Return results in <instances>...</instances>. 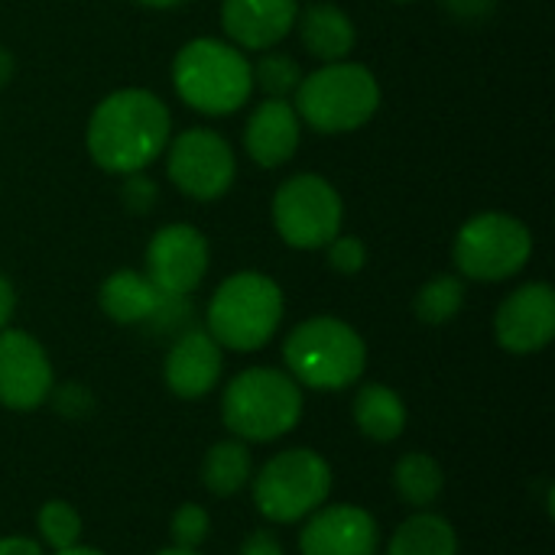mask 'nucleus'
I'll use <instances>...</instances> for the list:
<instances>
[{
  "label": "nucleus",
  "mask_w": 555,
  "mask_h": 555,
  "mask_svg": "<svg viewBox=\"0 0 555 555\" xmlns=\"http://www.w3.org/2000/svg\"><path fill=\"white\" fill-rule=\"evenodd\" d=\"M387 555H459V533L446 517L416 511L393 530Z\"/></svg>",
  "instance_id": "nucleus-21"
},
{
  "label": "nucleus",
  "mask_w": 555,
  "mask_h": 555,
  "mask_svg": "<svg viewBox=\"0 0 555 555\" xmlns=\"http://www.w3.org/2000/svg\"><path fill=\"white\" fill-rule=\"evenodd\" d=\"M166 172L182 195L195 202H215L231 189L237 163L224 137L205 127H192L172 140Z\"/></svg>",
  "instance_id": "nucleus-10"
},
{
  "label": "nucleus",
  "mask_w": 555,
  "mask_h": 555,
  "mask_svg": "<svg viewBox=\"0 0 555 555\" xmlns=\"http://www.w3.org/2000/svg\"><path fill=\"white\" fill-rule=\"evenodd\" d=\"M137 3H143V7H156V10H166V7H179V3H185V0H137Z\"/></svg>",
  "instance_id": "nucleus-36"
},
{
  "label": "nucleus",
  "mask_w": 555,
  "mask_h": 555,
  "mask_svg": "<svg viewBox=\"0 0 555 555\" xmlns=\"http://www.w3.org/2000/svg\"><path fill=\"white\" fill-rule=\"evenodd\" d=\"M156 555H198V550H179V546H169V550H159Z\"/></svg>",
  "instance_id": "nucleus-37"
},
{
  "label": "nucleus",
  "mask_w": 555,
  "mask_h": 555,
  "mask_svg": "<svg viewBox=\"0 0 555 555\" xmlns=\"http://www.w3.org/2000/svg\"><path fill=\"white\" fill-rule=\"evenodd\" d=\"M283 322V289L254 270L228 276L205 312L208 335L228 351H260Z\"/></svg>",
  "instance_id": "nucleus-5"
},
{
  "label": "nucleus",
  "mask_w": 555,
  "mask_h": 555,
  "mask_svg": "<svg viewBox=\"0 0 555 555\" xmlns=\"http://www.w3.org/2000/svg\"><path fill=\"white\" fill-rule=\"evenodd\" d=\"M341 195L322 176L299 172L273 195L276 234L296 250H319L341 234Z\"/></svg>",
  "instance_id": "nucleus-9"
},
{
  "label": "nucleus",
  "mask_w": 555,
  "mask_h": 555,
  "mask_svg": "<svg viewBox=\"0 0 555 555\" xmlns=\"http://www.w3.org/2000/svg\"><path fill=\"white\" fill-rule=\"evenodd\" d=\"M10 75H13V55L0 46V85H7Z\"/></svg>",
  "instance_id": "nucleus-34"
},
{
  "label": "nucleus",
  "mask_w": 555,
  "mask_h": 555,
  "mask_svg": "<svg viewBox=\"0 0 555 555\" xmlns=\"http://www.w3.org/2000/svg\"><path fill=\"white\" fill-rule=\"evenodd\" d=\"M52 364L46 348L20 328H0V406L29 413L52 393Z\"/></svg>",
  "instance_id": "nucleus-12"
},
{
  "label": "nucleus",
  "mask_w": 555,
  "mask_h": 555,
  "mask_svg": "<svg viewBox=\"0 0 555 555\" xmlns=\"http://www.w3.org/2000/svg\"><path fill=\"white\" fill-rule=\"evenodd\" d=\"M299 36L309 55L322 59V62H341L348 59V52L354 49V23L345 10H338L335 3H312L302 16H299Z\"/></svg>",
  "instance_id": "nucleus-19"
},
{
  "label": "nucleus",
  "mask_w": 555,
  "mask_h": 555,
  "mask_svg": "<svg viewBox=\"0 0 555 555\" xmlns=\"http://www.w3.org/2000/svg\"><path fill=\"white\" fill-rule=\"evenodd\" d=\"M530 254H533L530 228L520 218L501 211H488L465 221L452 247L455 267L468 280H481V283H501L517 276L530 263Z\"/></svg>",
  "instance_id": "nucleus-8"
},
{
  "label": "nucleus",
  "mask_w": 555,
  "mask_h": 555,
  "mask_svg": "<svg viewBox=\"0 0 555 555\" xmlns=\"http://www.w3.org/2000/svg\"><path fill=\"white\" fill-rule=\"evenodd\" d=\"M254 504L270 524H299L332 494V465L312 449H286L250 478Z\"/></svg>",
  "instance_id": "nucleus-7"
},
{
  "label": "nucleus",
  "mask_w": 555,
  "mask_h": 555,
  "mask_svg": "<svg viewBox=\"0 0 555 555\" xmlns=\"http://www.w3.org/2000/svg\"><path fill=\"white\" fill-rule=\"evenodd\" d=\"M286 374L309 390H345L367 367L364 338L335 315L299 322L283 345Z\"/></svg>",
  "instance_id": "nucleus-3"
},
{
  "label": "nucleus",
  "mask_w": 555,
  "mask_h": 555,
  "mask_svg": "<svg viewBox=\"0 0 555 555\" xmlns=\"http://www.w3.org/2000/svg\"><path fill=\"white\" fill-rule=\"evenodd\" d=\"M237 555H286V553H283L280 540H276L270 530H254V533L241 543Z\"/></svg>",
  "instance_id": "nucleus-30"
},
{
  "label": "nucleus",
  "mask_w": 555,
  "mask_h": 555,
  "mask_svg": "<svg viewBox=\"0 0 555 555\" xmlns=\"http://www.w3.org/2000/svg\"><path fill=\"white\" fill-rule=\"evenodd\" d=\"M393 491L413 511H429L442 498V491H446V472H442V465L433 455L406 452L393 465Z\"/></svg>",
  "instance_id": "nucleus-23"
},
{
  "label": "nucleus",
  "mask_w": 555,
  "mask_h": 555,
  "mask_svg": "<svg viewBox=\"0 0 555 555\" xmlns=\"http://www.w3.org/2000/svg\"><path fill=\"white\" fill-rule=\"evenodd\" d=\"M163 293L146 280V273L137 270H117L101 283L98 302L101 312L117 322V325H140L150 322L156 306H159Z\"/></svg>",
  "instance_id": "nucleus-18"
},
{
  "label": "nucleus",
  "mask_w": 555,
  "mask_h": 555,
  "mask_svg": "<svg viewBox=\"0 0 555 555\" xmlns=\"http://www.w3.org/2000/svg\"><path fill=\"white\" fill-rule=\"evenodd\" d=\"M55 555H104V553H101V550H94V546H81V543H78V546L59 550V553H55Z\"/></svg>",
  "instance_id": "nucleus-35"
},
{
  "label": "nucleus",
  "mask_w": 555,
  "mask_h": 555,
  "mask_svg": "<svg viewBox=\"0 0 555 555\" xmlns=\"http://www.w3.org/2000/svg\"><path fill=\"white\" fill-rule=\"evenodd\" d=\"M296 0H224L221 26L244 49H270L296 26Z\"/></svg>",
  "instance_id": "nucleus-16"
},
{
  "label": "nucleus",
  "mask_w": 555,
  "mask_h": 555,
  "mask_svg": "<svg viewBox=\"0 0 555 555\" xmlns=\"http://www.w3.org/2000/svg\"><path fill=\"white\" fill-rule=\"evenodd\" d=\"M403 3H406V0H403Z\"/></svg>",
  "instance_id": "nucleus-38"
},
{
  "label": "nucleus",
  "mask_w": 555,
  "mask_h": 555,
  "mask_svg": "<svg viewBox=\"0 0 555 555\" xmlns=\"http://www.w3.org/2000/svg\"><path fill=\"white\" fill-rule=\"evenodd\" d=\"M302 387L276 367H247L221 393V423L241 442H276L302 420Z\"/></svg>",
  "instance_id": "nucleus-2"
},
{
  "label": "nucleus",
  "mask_w": 555,
  "mask_h": 555,
  "mask_svg": "<svg viewBox=\"0 0 555 555\" xmlns=\"http://www.w3.org/2000/svg\"><path fill=\"white\" fill-rule=\"evenodd\" d=\"M354 426L371 442H397L406 429V403L387 384H364L354 397Z\"/></svg>",
  "instance_id": "nucleus-20"
},
{
  "label": "nucleus",
  "mask_w": 555,
  "mask_h": 555,
  "mask_svg": "<svg viewBox=\"0 0 555 555\" xmlns=\"http://www.w3.org/2000/svg\"><path fill=\"white\" fill-rule=\"evenodd\" d=\"M13 309H16V293H13L10 280L0 273V328H7V325H10Z\"/></svg>",
  "instance_id": "nucleus-33"
},
{
  "label": "nucleus",
  "mask_w": 555,
  "mask_h": 555,
  "mask_svg": "<svg viewBox=\"0 0 555 555\" xmlns=\"http://www.w3.org/2000/svg\"><path fill=\"white\" fill-rule=\"evenodd\" d=\"M169 107L146 88L107 94L88 120V153L104 172L130 176L163 156L169 143Z\"/></svg>",
  "instance_id": "nucleus-1"
},
{
  "label": "nucleus",
  "mask_w": 555,
  "mask_h": 555,
  "mask_svg": "<svg viewBox=\"0 0 555 555\" xmlns=\"http://www.w3.org/2000/svg\"><path fill=\"white\" fill-rule=\"evenodd\" d=\"M250 478H254V459H250L247 442L224 439V442H215L205 452L202 485H205L208 494H215V498H234L237 491H244L250 485Z\"/></svg>",
  "instance_id": "nucleus-22"
},
{
  "label": "nucleus",
  "mask_w": 555,
  "mask_h": 555,
  "mask_svg": "<svg viewBox=\"0 0 555 555\" xmlns=\"http://www.w3.org/2000/svg\"><path fill=\"white\" fill-rule=\"evenodd\" d=\"M244 146L247 156L263 166L276 169L293 159L299 146V114L286 98H267L254 107L244 127Z\"/></svg>",
  "instance_id": "nucleus-17"
},
{
  "label": "nucleus",
  "mask_w": 555,
  "mask_h": 555,
  "mask_svg": "<svg viewBox=\"0 0 555 555\" xmlns=\"http://www.w3.org/2000/svg\"><path fill=\"white\" fill-rule=\"evenodd\" d=\"M169 533H172V546L198 550L211 533V517L202 504H182L169 520Z\"/></svg>",
  "instance_id": "nucleus-27"
},
{
  "label": "nucleus",
  "mask_w": 555,
  "mask_h": 555,
  "mask_svg": "<svg viewBox=\"0 0 555 555\" xmlns=\"http://www.w3.org/2000/svg\"><path fill=\"white\" fill-rule=\"evenodd\" d=\"M250 75H254V85H257L267 98H286V94L296 91L299 81H302V72H299L296 59L280 55V52H270V55H263L257 65H250Z\"/></svg>",
  "instance_id": "nucleus-26"
},
{
  "label": "nucleus",
  "mask_w": 555,
  "mask_h": 555,
  "mask_svg": "<svg viewBox=\"0 0 555 555\" xmlns=\"http://www.w3.org/2000/svg\"><path fill=\"white\" fill-rule=\"evenodd\" d=\"M208 273V241L192 224H166L146 247V280L163 296H189Z\"/></svg>",
  "instance_id": "nucleus-11"
},
{
  "label": "nucleus",
  "mask_w": 555,
  "mask_h": 555,
  "mask_svg": "<svg viewBox=\"0 0 555 555\" xmlns=\"http://www.w3.org/2000/svg\"><path fill=\"white\" fill-rule=\"evenodd\" d=\"M494 338L511 354H537L555 338V293L550 283H527L514 289L498 315Z\"/></svg>",
  "instance_id": "nucleus-13"
},
{
  "label": "nucleus",
  "mask_w": 555,
  "mask_h": 555,
  "mask_svg": "<svg viewBox=\"0 0 555 555\" xmlns=\"http://www.w3.org/2000/svg\"><path fill=\"white\" fill-rule=\"evenodd\" d=\"M380 527L374 514L358 504H332L319 507L306 517L299 533L302 555H377Z\"/></svg>",
  "instance_id": "nucleus-14"
},
{
  "label": "nucleus",
  "mask_w": 555,
  "mask_h": 555,
  "mask_svg": "<svg viewBox=\"0 0 555 555\" xmlns=\"http://www.w3.org/2000/svg\"><path fill=\"white\" fill-rule=\"evenodd\" d=\"M455 16H462V20H485L491 10H494V3L498 0H442Z\"/></svg>",
  "instance_id": "nucleus-31"
},
{
  "label": "nucleus",
  "mask_w": 555,
  "mask_h": 555,
  "mask_svg": "<svg viewBox=\"0 0 555 555\" xmlns=\"http://www.w3.org/2000/svg\"><path fill=\"white\" fill-rule=\"evenodd\" d=\"M0 555H46L29 537H0Z\"/></svg>",
  "instance_id": "nucleus-32"
},
{
  "label": "nucleus",
  "mask_w": 555,
  "mask_h": 555,
  "mask_svg": "<svg viewBox=\"0 0 555 555\" xmlns=\"http://www.w3.org/2000/svg\"><path fill=\"white\" fill-rule=\"evenodd\" d=\"M221 371V345L208 335V328H185L166 351L163 380L179 400H202L218 387Z\"/></svg>",
  "instance_id": "nucleus-15"
},
{
  "label": "nucleus",
  "mask_w": 555,
  "mask_h": 555,
  "mask_svg": "<svg viewBox=\"0 0 555 555\" xmlns=\"http://www.w3.org/2000/svg\"><path fill=\"white\" fill-rule=\"evenodd\" d=\"M380 107V85L361 62H328L296 88V114L319 133L364 127Z\"/></svg>",
  "instance_id": "nucleus-6"
},
{
  "label": "nucleus",
  "mask_w": 555,
  "mask_h": 555,
  "mask_svg": "<svg viewBox=\"0 0 555 555\" xmlns=\"http://www.w3.org/2000/svg\"><path fill=\"white\" fill-rule=\"evenodd\" d=\"M328 247V263L332 270L345 273V276H354L364 263H367V247L361 237H351V234H338L335 241L325 244Z\"/></svg>",
  "instance_id": "nucleus-28"
},
{
  "label": "nucleus",
  "mask_w": 555,
  "mask_h": 555,
  "mask_svg": "<svg viewBox=\"0 0 555 555\" xmlns=\"http://www.w3.org/2000/svg\"><path fill=\"white\" fill-rule=\"evenodd\" d=\"M172 85L189 107L211 117H224L244 107L254 91V75L241 49L202 36L176 52Z\"/></svg>",
  "instance_id": "nucleus-4"
},
{
  "label": "nucleus",
  "mask_w": 555,
  "mask_h": 555,
  "mask_svg": "<svg viewBox=\"0 0 555 555\" xmlns=\"http://www.w3.org/2000/svg\"><path fill=\"white\" fill-rule=\"evenodd\" d=\"M465 306V283L452 273L429 280L416 293V319L426 325H446L452 322Z\"/></svg>",
  "instance_id": "nucleus-24"
},
{
  "label": "nucleus",
  "mask_w": 555,
  "mask_h": 555,
  "mask_svg": "<svg viewBox=\"0 0 555 555\" xmlns=\"http://www.w3.org/2000/svg\"><path fill=\"white\" fill-rule=\"evenodd\" d=\"M120 198H124V205L133 215H146L153 208V202H156V182L146 179V176H140V172H130L127 182H124V189H120Z\"/></svg>",
  "instance_id": "nucleus-29"
},
{
  "label": "nucleus",
  "mask_w": 555,
  "mask_h": 555,
  "mask_svg": "<svg viewBox=\"0 0 555 555\" xmlns=\"http://www.w3.org/2000/svg\"><path fill=\"white\" fill-rule=\"evenodd\" d=\"M36 530H39L42 543L52 546L55 553L68 550V546H78V540H81V514L68 501H46L36 511Z\"/></svg>",
  "instance_id": "nucleus-25"
}]
</instances>
